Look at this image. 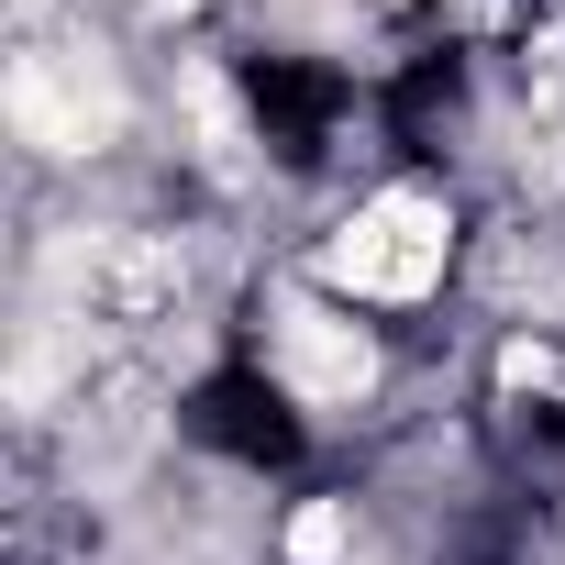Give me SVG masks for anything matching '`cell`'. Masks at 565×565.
Wrapping results in <instances>:
<instances>
[{"label": "cell", "instance_id": "obj_1", "mask_svg": "<svg viewBox=\"0 0 565 565\" xmlns=\"http://www.w3.org/2000/svg\"><path fill=\"white\" fill-rule=\"evenodd\" d=\"M444 200H422V189H388V200H366L333 244H322V277L333 289H355V300H422L433 277H444Z\"/></svg>", "mask_w": 565, "mask_h": 565}, {"label": "cell", "instance_id": "obj_2", "mask_svg": "<svg viewBox=\"0 0 565 565\" xmlns=\"http://www.w3.org/2000/svg\"><path fill=\"white\" fill-rule=\"evenodd\" d=\"M12 122L45 145V156H89L122 134V89L89 67V56H12Z\"/></svg>", "mask_w": 565, "mask_h": 565}, {"label": "cell", "instance_id": "obj_3", "mask_svg": "<svg viewBox=\"0 0 565 565\" xmlns=\"http://www.w3.org/2000/svg\"><path fill=\"white\" fill-rule=\"evenodd\" d=\"M67 289H78V322H156L167 300H178V255L167 244H145V233H89V244H67Z\"/></svg>", "mask_w": 565, "mask_h": 565}, {"label": "cell", "instance_id": "obj_4", "mask_svg": "<svg viewBox=\"0 0 565 565\" xmlns=\"http://www.w3.org/2000/svg\"><path fill=\"white\" fill-rule=\"evenodd\" d=\"M277 366H289V388H300V399H355V388L377 377V344H366L355 322H333V311L289 300V311H277Z\"/></svg>", "mask_w": 565, "mask_h": 565}, {"label": "cell", "instance_id": "obj_5", "mask_svg": "<svg viewBox=\"0 0 565 565\" xmlns=\"http://www.w3.org/2000/svg\"><path fill=\"white\" fill-rule=\"evenodd\" d=\"M289 565H344V510H333V499H311V510L289 521Z\"/></svg>", "mask_w": 565, "mask_h": 565}, {"label": "cell", "instance_id": "obj_6", "mask_svg": "<svg viewBox=\"0 0 565 565\" xmlns=\"http://www.w3.org/2000/svg\"><path fill=\"white\" fill-rule=\"evenodd\" d=\"M499 377H510L521 399H532V388H565V366H554V344H532V333H521V344L499 355Z\"/></svg>", "mask_w": 565, "mask_h": 565}, {"label": "cell", "instance_id": "obj_7", "mask_svg": "<svg viewBox=\"0 0 565 565\" xmlns=\"http://www.w3.org/2000/svg\"><path fill=\"white\" fill-rule=\"evenodd\" d=\"M156 12H189V0H156Z\"/></svg>", "mask_w": 565, "mask_h": 565}]
</instances>
